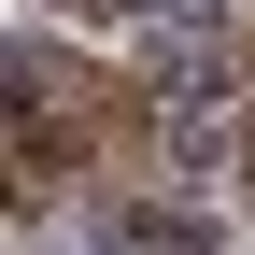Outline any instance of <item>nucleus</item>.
I'll use <instances>...</instances> for the list:
<instances>
[{
	"mask_svg": "<svg viewBox=\"0 0 255 255\" xmlns=\"http://www.w3.org/2000/svg\"><path fill=\"white\" fill-rule=\"evenodd\" d=\"M142 255H213V227H156V241H142Z\"/></svg>",
	"mask_w": 255,
	"mask_h": 255,
	"instance_id": "nucleus-1",
	"label": "nucleus"
}]
</instances>
